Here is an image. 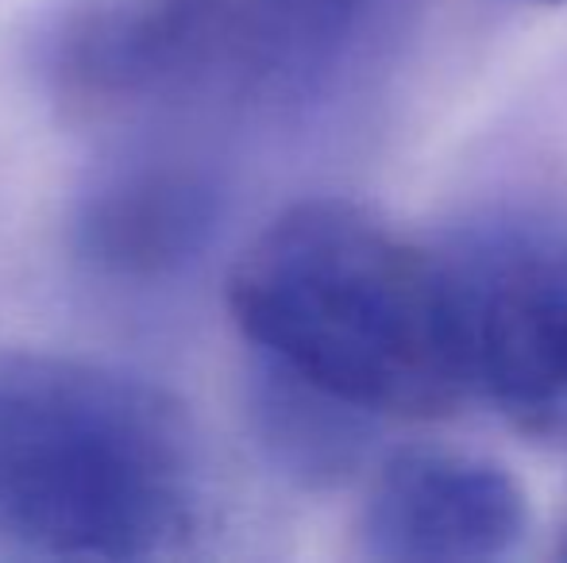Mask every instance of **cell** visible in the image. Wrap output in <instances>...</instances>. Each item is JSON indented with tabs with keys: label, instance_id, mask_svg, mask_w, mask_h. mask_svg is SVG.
<instances>
[{
	"label": "cell",
	"instance_id": "1",
	"mask_svg": "<svg viewBox=\"0 0 567 563\" xmlns=\"http://www.w3.org/2000/svg\"><path fill=\"white\" fill-rule=\"evenodd\" d=\"M231 321L262 363L367 417H444L471 398L441 251L363 205H290L244 248Z\"/></svg>",
	"mask_w": 567,
	"mask_h": 563
},
{
	"label": "cell",
	"instance_id": "2",
	"mask_svg": "<svg viewBox=\"0 0 567 563\" xmlns=\"http://www.w3.org/2000/svg\"><path fill=\"white\" fill-rule=\"evenodd\" d=\"M202 498L178 402L97 363L0 352V560L166 556Z\"/></svg>",
	"mask_w": 567,
	"mask_h": 563
},
{
	"label": "cell",
	"instance_id": "3",
	"mask_svg": "<svg viewBox=\"0 0 567 563\" xmlns=\"http://www.w3.org/2000/svg\"><path fill=\"white\" fill-rule=\"evenodd\" d=\"M441 263L467 390L533 421L567 409V220H494Z\"/></svg>",
	"mask_w": 567,
	"mask_h": 563
},
{
	"label": "cell",
	"instance_id": "4",
	"mask_svg": "<svg viewBox=\"0 0 567 563\" xmlns=\"http://www.w3.org/2000/svg\"><path fill=\"white\" fill-rule=\"evenodd\" d=\"M267 66V0H101L66 59V74L97 97H155Z\"/></svg>",
	"mask_w": 567,
	"mask_h": 563
},
{
	"label": "cell",
	"instance_id": "5",
	"mask_svg": "<svg viewBox=\"0 0 567 563\" xmlns=\"http://www.w3.org/2000/svg\"><path fill=\"white\" fill-rule=\"evenodd\" d=\"M529 533L522 482L486 456L398 451L367 490L359 549L382 563H486Z\"/></svg>",
	"mask_w": 567,
	"mask_h": 563
},
{
	"label": "cell",
	"instance_id": "6",
	"mask_svg": "<svg viewBox=\"0 0 567 563\" xmlns=\"http://www.w3.org/2000/svg\"><path fill=\"white\" fill-rule=\"evenodd\" d=\"M209 228L205 194L189 181L143 178L120 186L93 209L90 251L120 271H158L197 248Z\"/></svg>",
	"mask_w": 567,
	"mask_h": 563
},
{
	"label": "cell",
	"instance_id": "7",
	"mask_svg": "<svg viewBox=\"0 0 567 563\" xmlns=\"http://www.w3.org/2000/svg\"><path fill=\"white\" fill-rule=\"evenodd\" d=\"M363 8L367 0H267L275 66L321 54L355 23Z\"/></svg>",
	"mask_w": 567,
	"mask_h": 563
},
{
	"label": "cell",
	"instance_id": "8",
	"mask_svg": "<svg viewBox=\"0 0 567 563\" xmlns=\"http://www.w3.org/2000/svg\"><path fill=\"white\" fill-rule=\"evenodd\" d=\"M537 4H564V0H537Z\"/></svg>",
	"mask_w": 567,
	"mask_h": 563
}]
</instances>
